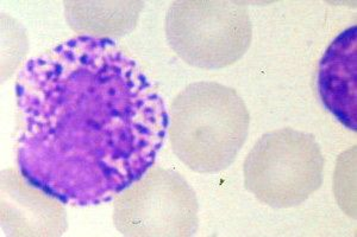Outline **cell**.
<instances>
[{"label":"cell","instance_id":"6da1fadb","mask_svg":"<svg viewBox=\"0 0 357 237\" xmlns=\"http://www.w3.org/2000/svg\"><path fill=\"white\" fill-rule=\"evenodd\" d=\"M21 85L22 169L65 201L99 204L154 164L168 114L114 42L79 37L31 60Z\"/></svg>","mask_w":357,"mask_h":237},{"label":"cell","instance_id":"7a4b0ae2","mask_svg":"<svg viewBox=\"0 0 357 237\" xmlns=\"http://www.w3.org/2000/svg\"><path fill=\"white\" fill-rule=\"evenodd\" d=\"M248 126L242 99L215 83L190 85L172 107L173 149L198 172H215L231 164L247 138Z\"/></svg>","mask_w":357,"mask_h":237},{"label":"cell","instance_id":"3957f363","mask_svg":"<svg viewBox=\"0 0 357 237\" xmlns=\"http://www.w3.org/2000/svg\"><path fill=\"white\" fill-rule=\"evenodd\" d=\"M324 158L312 136L279 129L264 136L245 164L248 189L271 206L291 208L323 183Z\"/></svg>","mask_w":357,"mask_h":237},{"label":"cell","instance_id":"277c9868","mask_svg":"<svg viewBox=\"0 0 357 237\" xmlns=\"http://www.w3.org/2000/svg\"><path fill=\"white\" fill-rule=\"evenodd\" d=\"M168 16V37L185 60L200 67L230 65L247 50L250 23L247 13L224 3L220 13H212L213 3L185 1L175 4Z\"/></svg>","mask_w":357,"mask_h":237},{"label":"cell","instance_id":"5b68a950","mask_svg":"<svg viewBox=\"0 0 357 237\" xmlns=\"http://www.w3.org/2000/svg\"><path fill=\"white\" fill-rule=\"evenodd\" d=\"M197 202L190 186L165 170L151 171L118 198L114 221L132 236H187L197 224Z\"/></svg>","mask_w":357,"mask_h":237},{"label":"cell","instance_id":"8992f818","mask_svg":"<svg viewBox=\"0 0 357 237\" xmlns=\"http://www.w3.org/2000/svg\"><path fill=\"white\" fill-rule=\"evenodd\" d=\"M357 25L340 33L321 58L318 90L329 112L357 129Z\"/></svg>","mask_w":357,"mask_h":237}]
</instances>
